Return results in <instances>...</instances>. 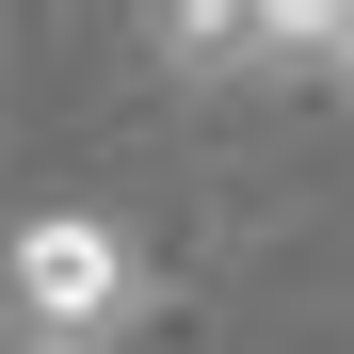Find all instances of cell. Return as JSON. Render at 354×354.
<instances>
[{
    "label": "cell",
    "mask_w": 354,
    "mask_h": 354,
    "mask_svg": "<svg viewBox=\"0 0 354 354\" xmlns=\"http://www.w3.org/2000/svg\"><path fill=\"white\" fill-rule=\"evenodd\" d=\"M129 306H145V258H129L113 209H32L17 242H0V322L32 354H97Z\"/></svg>",
    "instance_id": "1"
},
{
    "label": "cell",
    "mask_w": 354,
    "mask_h": 354,
    "mask_svg": "<svg viewBox=\"0 0 354 354\" xmlns=\"http://www.w3.org/2000/svg\"><path fill=\"white\" fill-rule=\"evenodd\" d=\"M161 48L194 81H258L274 65V17H258V0H161Z\"/></svg>",
    "instance_id": "2"
}]
</instances>
